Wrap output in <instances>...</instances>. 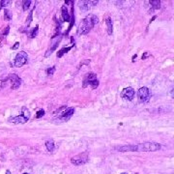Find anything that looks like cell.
<instances>
[{
    "label": "cell",
    "mask_w": 174,
    "mask_h": 174,
    "mask_svg": "<svg viewBox=\"0 0 174 174\" xmlns=\"http://www.w3.org/2000/svg\"><path fill=\"white\" fill-rule=\"evenodd\" d=\"M61 41V36H58V37H53L51 42V47H49V48L47 51V53H46V57H48L49 55H51L55 49H56V47H58V44L60 43Z\"/></svg>",
    "instance_id": "9c48e42d"
},
{
    "label": "cell",
    "mask_w": 174,
    "mask_h": 174,
    "mask_svg": "<svg viewBox=\"0 0 174 174\" xmlns=\"http://www.w3.org/2000/svg\"><path fill=\"white\" fill-rule=\"evenodd\" d=\"M156 18H157V16H154V17H153L151 18V20H150V23H151V22H152V21H153L154 20H156Z\"/></svg>",
    "instance_id": "f546056e"
},
{
    "label": "cell",
    "mask_w": 174,
    "mask_h": 174,
    "mask_svg": "<svg viewBox=\"0 0 174 174\" xmlns=\"http://www.w3.org/2000/svg\"><path fill=\"white\" fill-rule=\"evenodd\" d=\"M6 80H10L11 82V88L13 90H17L20 88V86L21 85V82L22 80L21 78L17 76L16 74H9V77L6 78Z\"/></svg>",
    "instance_id": "52a82bcc"
},
{
    "label": "cell",
    "mask_w": 174,
    "mask_h": 174,
    "mask_svg": "<svg viewBox=\"0 0 174 174\" xmlns=\"http://www.w3.org/2000/svg\"><path fill=\"white\" fill-rule=\"evenodd\" d=\"M151 97V91L147 87H141L138 91V98L140 103H147Z\"/></svg>",
    "instance_id": "5b68a950"
},
{
    "label": "cell",
    "mask_w": 174,
    "mask_h": 174,
    "mask_svg": "<svg viewBox=\"0 0 174 174\" xmlns=\"http://www.w3.org/2000/svg\"><path fill=\"white\" fill-rule=\"evenodd\" d=\"M38 31H39V26H38V25H36L35 28L31 29L30 33H29L30 38H35V37H36L37 35H38Z\"/></svg>",
    "instance_id": "d6986e66"
},
{
    "label": "cell",
    "mask_w": 174,
    "mask_h": 174,
    "mask_svg": "<svg viewBox=\"0 0 174 174\" xmlns=\"http://www.w3.org/2000/svg\"><path fill=\"white\" fill-rule=\"evenodd\" d=\"M96 4H98V1H82L79 5V8L81 11L86 12L91 8V6H94Z\"/></svg>",
    "instance_id": "7c38bea8"
},
{
    "label": "cell",
    "mask_w": 174,
    "mask_h": 174,
    "mask_svg": "<svg viewBox=\"0 0 174 174\" xmlns=\"http://www.w3.org/2000/svg\"><path fill=\"white\" fill-rule=\"evenodd\" d=\"M32 14H33V10L30 12V14H29L28 17L26 18V26H27V27H28V26L30 25L31 21H32Z\"/></svg>",
    "instance_id": "603a6c76"
},
{
    "label": "cell",
    "mask_w": 174,
    "mask_h": 174,
    "mask_svg": "<svg viewBox=\"0 0 174 174\" xmlns=\"http://www.w3.org/2000/svg\"><path fill=\"white\" fill-rule=\"evenodd\" d=\"M149 3H150V5H151L152 11L158 10V9L161 8V1L160 0H153V1H150Z\"/></svg>",
    "instance_id": "e0dca14e"
},
{
    "label": "cell",
    "mask_w": 174,
    "mask_h": 174,
    "mask_svg": "<svg viewBox=\"0 0 174 174\" xmlns=\"http://www.w3.org/2000/svg\"><path fill=\"white\" fill-rule=\"evenodd\" d=\"M135 174H138V173H135Z\"/></svg>",
    "instance_id": "e575fe53"
},
{
    "label": "cell",
    "mask_w": 174,
    "mask_h": 174,
    "mask_svg": "<svg viewBox=\"0 0 174 174\" xmlns=\"http://www.w3.org/2000/svg\"><path fill=\"white\" fill-rule=\"evenodd\" d=\"M10 4H12V1H10V0H1V6H2V8H3V7H6V6H9Z\"/></svg>",
    "instance_id": "484cf974"
},
{
    "label": "cell",
    "mask_w": 174,
    "mask_h": 174,
    "mask_svg": "<svg viewBox=\"0 0 174 174\" xmlns=\"http://www.w3.org/2000/svg\"><path fill=\"white\" fill-rule=\"evenodd\" d=\"M44 115H45V110H44V109H39L38 111H37V113H36V118H37V119H39V118L43 117Z\"/></svg>",
    "instance_id": "cb8c5ba5"
},
{
    "label": "cell",
    "mask_w": 174,
    "mask_h": 174,
    "mask_svg": "<svg viewBox=\"0 0 174 174\" xmlns=\"http://www.w3.org/2000/svg\"><path fill=\"white\" fill-rule=\"evenodd\" d=\"M31 3H32V1L31 0H25V1L22 2V10L23 11H27L30 7Z\"/></svg>",
    "instance_id": "ffe728a7"
},
{
    "label": "cell",
    "mask_w": 174,
    "mask_h": 174,
    "mask_svg": "<svg viewBox=\"0 0 174 174\" xmlns=\"http://www.w3.org/2000/svg\"><path fill=\"white\" fill-rule=\"evenodd\" d=\"M9 31H10V26H7L6 27L2 32H1V34H0V41H2L3 39L5 40L6 39V37H7V35H8V33H9Z\"/></svg>",
    "instance_id": "ac0fdd59"
},
{
    "label": "cell",
    "mask_w": 174,
    "mask_h": 174,
    "mask_svg": "<svg viewBox=\"0 0 174 174\" xmlns=\"http://www.w3.org/2000/svg\"><path fill=\"white\" fill-rule=\"evenodd\" d=\"M23 174H29V173H23Z\"/></svg>",
    "instance_id": "836d02e7"
},
{
    "label": "cell",
    "mask_w": 174,
    "mask_h": 174,
    "mask_svg": "<svg viewBox=\"0 0 174 174\" xmlns=\"http://www.w3.org/2000/svg\"><path fill=\"white\" fill-rule=\"evenodd\" d=\"M161 149V144L156 142H143L134 145V152H156Z\"/></svg>",
    "instance_id": "3957f363"
},
{
    "label": "cell",
    "mask_w": 174,
    "mask_h": 174,
    "mask_svg": "<svg viewBox=\"0 0 174 174\" xmlns=\"http://www.w3.org/2000/svg\"><path fill=\"white\" fill-rule=\"evenodd\" d=\"M74 45H72L71 47H63V48H62V49H60V51L57 52V57L58 58H60V57H62V56H63V55L65 54V53H67L68 51H71V49L74 47Z\"/></svg>",
    "instance_id": "2e32d148"
},
{
    "label": "cell",
    "mask_w": 174,
    "mask_h": 174,
    "mask_svg": "<svg viewBox=\"0 0 174 174\" xmlns=\"http://www.w3.org/2000/svg\"><path fill=\"white\" fill-rule=\"evenodd\" d=\"M134 95L135 92L133 87H127V88L123 89V91L121 92V97L128 101H132L134 98Z\"/></svg>",
    "instance_id": "ba28073f"
},
{
    "label": "cell",
    "mask_w": 174,
    "mask_h": 174,
    "mask_svg": "<svg viewBox=\"0 0 174 174\" xmlns=\"http://www.w3.org/2000/svg\"><path fill=\"white\" fill-rule=\"evenodd\" d=\"M61 13H62V18H63L64 21H70L71 16L69 14V10H68L66 5H63L61 7Z\"/></svg>",
    "instance_id": "4fadbf2b"
},
{
    "label": "cell",
    "mask_w": 174,
    "mask_h": 174,
    "mask_svg": "<svg viewBox=\"0 0 174 174\" xmlns=\"http://www.w3.org/2000/svg\"><path fill=\"white\" fill-rule=\"evenodd\" d=\"M149 56H150V53H149V51H145V52H144V54L142 55L141 59H142V60H145V59H146L147 57H149Z\"/></svg>",
    "instance_id": "4316f807"
},
{
    "label": "cell",
    "mask_w": 174,
    "mask_h": 174,
    "mask_svg": "<svg viewBox=\"0 0 174 174\" xmlns=\"http://www.w3.org/2000/svg\"><path fill=\"white\" fill-rule=\"evenodd\" d=\"M28 120H29L28 118H26L24 115L21 114V115H17V116L10 117L8 119V122L13 123V124H24V123H26Z\"/></svg>",
    "instance_id": "30bf717a"
},
{
    "label": "cell",
    "mask_w": 174,
    "mask_h": 174,
    "mask_svg": "<svg viewBox=\"0 0 174 174\" xmlns=\"http://www.w3.org/2000/svg\"><path fill=\"white\" fill-rule=\"evenodd\" d=\"M6 174H11V171H10V170H7V171H6Z\"/></svg>",
    "instance_id": "4dcf8cb0"
},
{
    "label": "cell",
    "mask_w": 174,
    "mask_h": 174,
    "mask_svg": "<svg viewBox=\"0 0 174 174\" xmlns=\"http://www.w3.org/2000/svg\"><path fill=\"white\" fill-rule=\"evenodd\" d=\"M136 57H138V54H134V56H133V58H132V61H133V62H134V61H135V59H136Z\"/></svg>",
    "instance_id": "f1b7e54d"
},
{
    "label": "cell",
    "mask_w": 174,
    "mask_h": 174,
    "mask_svg": "<svg viewBox=\"0 0 174 174\" xmlns=\"http://www.w3.org/2000/svg\"><path fill=\"white\" fill-rule=\"evenodd\" d=\"M4 17H5V20H7V21L12 20V14H11V12L8 9L4 10Z\"/></svg>",
    "instance_id": "7402d4cb"
},
{
    "label": "cell",
    "mask_w": 174,
    "mask_h": 174,
    "mask_svg": "<svg viewBox=\"0 0 174 174\" xmlns=\"http://www.w3.org/2000/svg\"><path fill=\"white\" fill-rule=\"evenodd\" d=\"M55 72V67H51V68H48V69L47 70V74L49 77L53 76V74Z\"/></svg>",
    "instance_id": "d4e9b609"
},
{
    "label": "cell",
    "mask_w": 174,
    "mask_h": 174,
    "mask_svg": "<svg viewBox=\"0 0 174 174\" xmlns=\"http://www.w3.org/2000/svg\"><path fill=\"white\" fill-rule=\"evenodd\" d=\"M105 24H107V27H108V35H112L113 26H112V21H111L110 17H105Z\"/></svg>",
    "instance_id": "5bb4252c"
},
{
    "label": "cell",
    "mask_w": 174,
    "mask_h": 174,
    "mask_svg": "<svg viewBox=\"0 0 174 174\" xmlns=\"http://www.w3.org/2000/svg\"><path fill=\"white\" fill-rule=\"evenodd\" d=\"M74 112V108L63 107L58 109L57 113H55L54 120L57 122H61V123L67 122L70 120V118L73 116Z\"/></svg>",
    "instance_id": "7a4b0ae2"
},
{
    "label": "cell",
    "mask_w": 174,
    "mask_h": 174,
    "mask_svg": "<svg viewBox=\"0 0 174 174\" xmlns=\"http://www.w3.org/2000/svg\"><path fill=\"white\" fill-rule=\"evenodd\" d=\"M88 154L86 152L81 153L78 155V156H74L71 159V163L74 165H82L84 164H86L88 161Z\"/></svg>",
    "instance_id": "8992f818"
},
{
    "label": "cell",
    "mask_w": 174,
    "mask_h": 174,
    "mask_svg": "<svg viewBox=\"0 0 174 174\" xmlns=\"http://www.w3.org/2000/svg\"><path fill=\"white\" fill-rule=\"evenodd\" d=\"M46 147H47V150L48 152L52 153L54 151V148H55V144H54V141L52 139H48L46 141Z\"/></svg>",
    "instance_id": "9a60e30c"
},
{
    "label": "cell",
    "mask_w": 174,
    "mask_h": 174,
    "mask_svg": "<svg viewBox=\"0 0 174 174\" xmlns=\"http://www.w3.org/2000/svg\"><path fill=\"white\" fill-rule=\"evenodd\" d=\"M121 174H128V173H121Z\"/></svg>",
    "instance_id": "d6a6232c"
},
{
    "label": "cell",
    "mask_w": 174,
    "mask_h": 174,
    "mask_svg": "<svg viewBox=\"0 0 174 174\" xmlns=\"http://www.w3.org/2000/svg\"><path fill=\"white\" fill-rule=\"evenodd\" d=\"M18 47H20V43H18V42H17L16 44H15V45L13 46V47H12V49H13V51H15V49H17Z\"/></svg>",
    "instance_id": "83f0119b"
},
{
    "label": "cell",
    "mask_w": 174,
    "mask_h": 174,
    "mask_svg": "<svg viewBox=\"0 0 174 174\" xmlns=\"http://www.w3.org/2000/svg\"><path fill=\"white\" fill-rule=\"evenodd\" d=\"M99 83H100V82H99L98 78H95V79H93L92 81L89 83V85L91 86V88H92V89H96L97 87L99 86Z\"/></svg>",
    "instance_id": "44dd1931"
},
{
    "label": "cell",
    "mask_w": 174,
    "mask_h": 174,
    "mask_svg": "<svg viewBox=\"0 0 174 174\" xmlns=\"http://www.w3.org/2000/svg\"><path fill=\"white\" fill-rule=\"evenodd\" d=\"M99 22V18L95 15H89L80 21L79 26L78 28V35H86L88 34L91 29L95 26V24Z\"/></svg>",
    "instance_id": "6da1fadb"
},
{
    "label": "cell",
    "mask_w": 174,
    "mask_h": 174,
    "mask_svg": "<svg viewBox=\"0 0 174 174\" xmlns=\"http://www.w3.org/2000/svg\"><path fill=\"white\" fill-rule=\"evenodd\" d=\"M28 61V55L25 51H20L14 59L13 62V66L17 67V68H21L23 65H25Z\"/></svg>",
    "instance_id": "277c9868"
},
{
    "label": "cell",
    "mask_w": 174,
    "mask_h": 174,
    "mask_svg": "<svg viewBox=\"0 0 174 174\" xmlns=\"http://www.w3.org/2000/svg\"><path fill=\"white\" fill-rule=\"evenodd\" d=\"M97 78V74H94V73H89V74H85V77L83 78V88H85V87H87L89 85V83L92 81L93 79H95Z\"/></svg>",
    "instance_id": "8fae6325"
},
{
    "label": "cell",
    "mask_w": 174,
    "mask_h": 174,
    "mask_svg": "<svg viewBox=\"0 0 174 174\" xmlns=\"http://www.w3.org/2000/svg\"><path fill=\"white\" fill-rule=\"evenodd\" d=\"M2 9V6H1V0H0V10Z\"/></svg>",
    "instance_id": "1f68e13d"
}]
</instances>
